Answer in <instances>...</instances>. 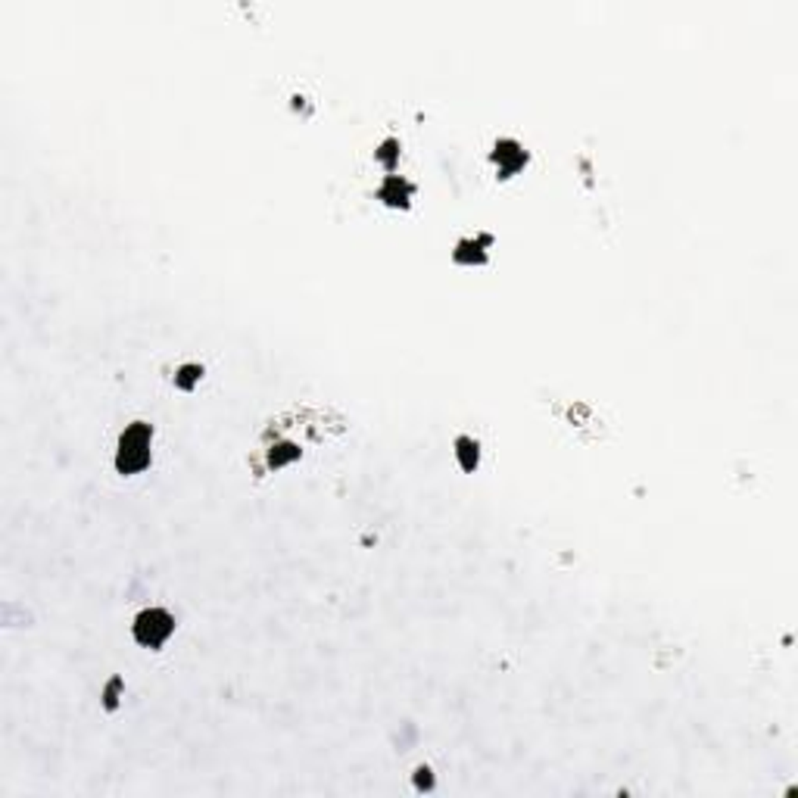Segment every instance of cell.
Returning a JSON list of instances; mask_svg holds the SVG:
<instances>
[{"instance_id":"cell-5","label":"cell","mask_w":798,"mask_h":798,"mask_svg":"<svg viewBox=\"0 0 798 798\" xmlns=\"http://www.w3.org/2000/svg\"><path fill=\"white\" fill-rule=\"evenodd\" d=\"M456 452H459V461L465 471H474L477 468V443L471 437H459L456 440Z\"/></svg>"},{"instance_id":"cell-3","label":"cell","mask_w":798,"mask_h":798,"mask_svg":"<svg viewBox=\"0 0 798 798\" xmlns=\"http://www.w3.org/2000/svg\"><path fill=\"white\" fill-rule=\"evenodd\" d=\"M409 197H412V184L396 175H390L384 187H381V200L390 203V206H409Z\"/></svg>"},{"instance_id":"cell-1","label":"cell","mask_w":798,"mask_h":798,"mask_svg":"<svg viewBox=\"0 0 798 798\" xmlns=\"http://www.w3.org/2000/svg\"><path fill=\"white\" fill-rule=\"evenodd\" d=\"M150 437L153 430L144 421H135L119 437V452H116V468L122 474H137L150 465Z\"/></svg>"},{"instance_id":"cell-2","label":"cell","mask_w":798,"mask_h":798,"mask_svg":"<svg viewBox=\"0 0 798 798\" xmlns=\"http://www.w3.org/2000/svg\"><path fill=\"white\" fill-rule=\"evenodd\" d=\"M172 630H175V621H172V614L162 612V608H147V612H140L137 621H135V639L147 648H159L172 636Z\"/></svg>"},{"instance_id":"cell-6","label":"cell","mask_w":798,"mask_h":798,"mask_svg":"<svg viewBox=\"0 0 798 798\" xmlns=\"http://www.w3.org/2000/svg\"><path fill=\"white\" fill-rule=\"evenodd\" d=\"M200 374H203V369H200V365H184V369H181V374H178V378H175V384L181 387V390H191V387H193V384H197V381H200Z\"/></svg>"},{"instance_id":"cell-8","label":"cell","mask_w":798,"mask_h":798,"mask_svg":"<svg viewBox=\"0 0 798 798\" xmlns=\"http://www.w3.org/2000/svg\"><path fill=\"white\" fill-rule=\"evenodd\" d=\"M427 773H430L427 768H425V770H418V786H421V789H425V786L430 789V777H427Z\"/></svg>"},{"instance_id":"cell-4","label":"cell","mask_w":798,"mask_h":798,"mask_svg":"<svg viewBox=\"0 0 798 798\" xmlns=\"http://www.w3.org/2000/svg\"><path fill=\"white\" fill-rule=\"evenodd\" d=\"M493 156H496V162L505 159V166H502L505 175H512V172L518 169V166H524V159H527V156L518 150V144H512V140H502V144L496 147V153H493Z\"/></svg>"},{"instance_id":"cell-7","label":"cell","mask_w":798,"mask_h":798,"mask_svg":"<svg viewBox=\"0 0 798 798\" xmlns=\"http://www.w3.org/2000/svg\"><path fill=\"white\" fill-rule=\"evenodd\" d=\"M393 147H396V140H387V144H384V147H381V153H378V156H381V159H384V162H387V166H393Z\"/></svg>"}]
</instances>
